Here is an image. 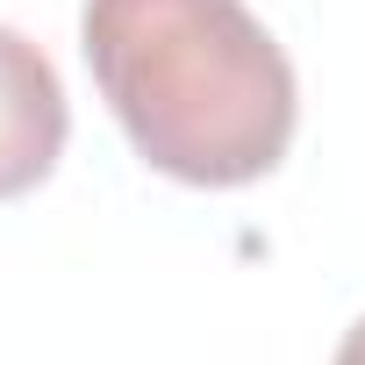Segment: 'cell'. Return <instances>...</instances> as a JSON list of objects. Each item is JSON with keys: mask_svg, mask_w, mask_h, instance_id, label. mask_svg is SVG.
<instances>
[{"mask_svg": "<svg viewBox=\"0 0 365 365\" xmlns=\"http://www.w3.org/2000/svg\"><path fill=\"white\" fill-rule=\"evenodd\" d=\"M79 51L165 179L251 187L294 143V65L244 0H86Z\"/></svg>", "mask_w": 365, "mask_h": 365, "instance_id": "cell-1", "label": "cell"}, {"mask_svg": "<svg viewBox=\"0 0 365 365\" xmlns=\"http://www.w3.org/2000/svg\"><path fill=\"white\" fill-rule=\"evenodd\" d=\"M336 365H365V315L344 329V344H336Z\"/></svg>", "mask_w": 365, "mask_h": 365, "instance_id": "cell-3", "label": "cell"}, {"mask_svg": "<svg viewBox=\"0 0 365 365\" xmlns=\"http://www.w3.org/2000/svg\"><path fill=\"white\" fill-rule=\"evenodd\" d=\"M65 129H72V108H65L58 65L22 29H0V201L51 179Z\"/></svg>", "mask_w": 365, "mask_h": 365, "instance_id": "cell-2", "label": "cell"}]
</instances>
